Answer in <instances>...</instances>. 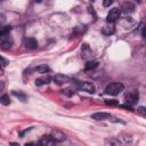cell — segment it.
I'll list each match as a JSON object with an SVG mask.
<instances>
[{"label": "cell", "instance_id": "cell-20", "mask_svg": "<svg viewBox=\"0 0 146 146\" xmlns=\"http://www.w3.org/2000/svg\"><path fill=\"white\" fill-rule=\"evenodd\" d=\"M0 102H1L2 105H9V104H10V98H9L8 95H2Z\"/></svg>", "mask_w": 146, "mask_h": 146}, {"label": "cell", "instance_id": "cell-2", "mask_svg": "<svg viewBox=\"0 0 146 146\" xmlns=\"http://www.w3.org/2000/svg\"><path fill=\"white\" fill-rule=\"evenodd\" d=\"M74 83H75V86H76L79 89H81V90H83V91H87V92H89V94L95 92V86H94L92 82H88V81H76V80H74Z\"/></svg>", "mask_w": 146, "mask_h": 146}, {"label": "cell", "instance_id": "cell-14", "mask_svg": "<svg viewBox=\"0 0 146 146\" xmlns=\"http://www.w3.org/2000/svg\"><path fill=\"white\" fill-rule=\"evenodd\" d=\"M50 78L47 75V76H42V78H39L35 80V84L36 86H44V84H48L50 82Z\"/></svg>", "mask_w": 146, "mask_h": 146}, {"label": "cell", "instance_id": "cell-6", "mask_svg": "<svg viewBox=\"0 0 146 146\" xmlns=\"http://www.w3.org/2000/svg\"><path fill=\"white\" fill-rule=\"evenodd\" d=\"M112 115L107 112H96L94 114H91V119L96 120V121H103V120H111Z\"/></svg>", "mask_w": 146, "mask_h": 146}, {"label": "cell", "instance_id": "cell-1", "mask_svg": "<svg viewBox=\"0 0 146 146\" xmlns=\"http://www.w3.org/2000/svg\"><path fill=\"white\" fill-rule=\"evenodd\" d=\"M123 88H124V86L121 82H112V83L106 86L105 92L108 95H112V96H116L121 91H123Z\"/></svg>", "mask_w": 146, "mask_h": 146}, {"label": "cell", "instance_id": "cell-12", "mask_svg": "<svg viewBox=\"0 0 146 146\" xmlns=\"http://www.w3.org/2000/svg\"><path fill=\"white\" fill-rule=\"evenodd\" d=\"M102 32H103V34L108 35V36H110V35H112V34H114V33H115V26H114V24L107 23L106 25H104V26H103Z\"/></svg>", "mask_w": 146, "mask_h": 146}, {"label": "cell", "instance_id": "cell-27", "mask_svg": "<svg viewBox=\"0 0 146 146\" xmlns=\"http://www.w3.org/2000/svg\"><path fill=\"white\" fill-rule=\"evenodd\" d=\"M145 112H146V108H145Z\"/></svg>", "mask_w": 146, "mask_h": 146}, {"label": "cell", "instance_id": "cell-10", "mask_svg": "<svg viewBox=\"0 0 146 146\" xmlns=\"http://www.w3.org/2000/svg\"><path fill=\"white\" fill-rule=\"evenodd\" d=\"M52 80L56 82V83H58V84H63V83H67V82H70L71 81V78L70 76H67V75H64V74H56L54 78H52Z\"/></svg>", "mask_w": 146, "mask_h": 146}, {"label": "cell", "instance_id": "cell-24", "mask_svg": "<svg viewBox=\"0 0 146 146\" xmlns=\"http://www.w3.org/2000/svg\"><path fill=\"white\" fill-rule=\"evenodd\" d=\"M1 60H2V67H5V66L7 65V60H6L3 57H1Z\"/></svg>", "mask_w": 146, "mask_h": 146}, {"label": "cell", "instance_id": "cell-16", "mask_svg": "<svg viewBox=\"0 0 146 146\" xmlns=\"http://www.w3.org/2000/svg\"><path fill=\"white\" fill-rule=\"evenodd\" d=\"M97 66H98V62H96V60H88V62L86 63V65H84V70H87V71L94 70V68L97 67Z\"/></svg>", "mask_w": 146, "mask_h": 146}, {"label": "cell", "instance_id": "cell-19", "mask_svg": "<svg viewBox=\"0 0 146 146\" xmlns=\"http://www.w3.org/2000/svg\"><path fill=\"white\" fill-rule=\"evenodd\" d=\"M10 30H11V26H9V25H7V26H3V27H1V30H0V35H1V36L8 35V33L10 32Z\"/></svg>", "mask_w": 146, "mask_h": 146}, {"label": "cell", "instance_id": "cell-21", "mask_svg": "<svg viewBox=\"0 0 146 146\" xmlns=\"http://www.w3.org/2000/svg\"><path fill=\"white\" fill-rule=\"evenodd\" d=\"M105 103H106L107 105H117V102L114 100V99H113V100H106Z\"/></svg>", "mask_w": 146, "mask_h": 146}, {"label": "cell", "instance_id": "cell-18", "mask_svg": "<svg viewBox=\"0 0 146 146\" xmlns=\"http://www.w3.org/2000/svg\"><path fill=\"white\" fill-rule=\"evenodd\" d=\"M13 95H14V96H16V97H18L22 102H26V95H25V94H23L22 91H18V92H17L16 90H14V91H13Z\"/></svg>", "mask_w": 146, "mask_h": 146}, {"label": "cell", "instance_id": "cell-7", "mask_svg": "<svg viewBox=\"0 0 146 146\" xmlns=\"http://www.w3.org/2000/svg\"><path fill=\"white\" fill-rule=\"evenodd\" d=\"M81 57L83 58V59H87V60H89L91 57H92V50L90 49V47L88 46V44H82V47H81Z\"/></svg>", "mask_w": 146, "mask_h": 146}, {"label": "cell", "instance_id": "cell-26", "mask_svg": "<svg viewBox=\"0 0 146 146\" xmlns=\"http://www.w3.org/2000/svg\"><path fill=\"white\" fill-rule=\"evenodd\" d=\"M11 146H19V145H17V144H15V143H11Z\"/></svg>", "mask_w": 146, "mask_h": 146}, {"label": "cell", "instance_id": "cell-8", "mask_svg": "<svg viewBox=\"0 0 146 146\" xmlns=\"http://www.w3.org/2000/svg\"><path fill=\"white\" fill-rule=\"evenodd\" d=\"M0 44H1V49H2V50H8V49H10L11 46H13V40H11L8 35L1 36Z\"/></svg>", "mask_w": 146, "mask_h": 146}, {"label": "cell", "instance_id": "cell-23", "mask_svg": "<svg viewBox=\"0 0 146 146\" xmlns=\"http://www.w3.org/2000/svg\"><path fill=\"white\" fill-rule=\"evenodd\" d=\"M141 35H143V38H144V39H146V25L143 27V32H141Z\"/></svg>", "mask_w": 146, "mask_h": 146}, {"label": "cell", "instance_id": "cell-3", "mask_svg": "<svg viewBox=\"0 0 146 146\" xmlns=\"http://www.w3.org/2000/svg\"><path fill=\"white\" fill-rule=\"evenodd\" d=\"M120 15H121V9H119V8H112V9L108 11L107 16H106L107 23L113 24L115 21H117V19L120 18Z\"/></svg>", "mask_w": 146, "mask_h": 146}, {"label": "cell", "instance_id": "cell-25", "mask_svg": "<svg viewBox=\"0 0 146 146\" xmlns=\"http://www.w3.org/2000/svg\"><path fill=\"white\" fill-rule=\"evenodd\" d=\"M25 146H33V144H32V143H29V144L26 143V144H25Z\"/></svg>", "mask_w": 146, "mask_h": 146}, {"label": "cell", "instance_id": "cell-11", "mask_svg": "<svg viewBox=\"0 0 146 146\" xmlns=\"http://www.w3.org/2000/svg\"><path fill=\"white\" fill-rule=\"evenodd\" d=\"M121 11L125 13V14H131L135 11V5L130 1H127V2H123L122 6H121Z\"/></svg>", "mask_w": 146, "mask_h": 146}, {"label": "cell", "instance_id": "cell-17", "mask_svg": "<svg viewBox=\"0 0 146 146\" xmlns=\"http://www.w3.org/2000/svg\"><path fill=\"white\" fill-rule=\"evenodd\" d=\"M34 71H35V72H39V73H47V72H49V67H48L46 64H42V65L36 66V67L34 68Z\"/></svg>", "mask_w": 146, "mask_h": 146}, {"label": "cell", "instance_id": "cell-22", "mask_svg": "<svg viewBox=\"0 0 146 146\" xmlns=\"http://www.w3.org/2000/svg\"><path fill=\"white\" fill-rule=\"evenodd\" d=\"M112 3H113V1H111V0H107V1H104V3H103V5H104L105 7H107V6H111Z\"/></svg>", "mask_w": 146, "mask_h": 146}, {"label": "cell", "instance_id": "cell-9", "mask_svg": "<svg viewBox=\"0 0 146 146\" xmlns=\"http://www.w3.org/2000/svg\"><path fill=\"white\" fill-rule=\"evenodd\" d=\"M24 46H25V48H27L30 50H34L38 48V41L33 38H27L24 40Z\"/></svg>", "mask_w": 146, "mask_h": 146}, {"label": "cell", "instance_id": "cell-4", "mask_svg": "<svg viewBox=\"0 0 146 146\" xmlns=\"http://www.w3.org/2000/svg\"><path fill=\"white\" fill-rule=\"evenodd\" d=\"M38 145L39 146H56L57 145V140L51 135H47V136H43L39 140Z\"/></svg>", "mask_w": 146, "mask_h": 146}, {"label": "cell", "instance_id": "cell-15", "mask_svg": "<svg viewBox=\"0 0 146 146\" xmlns=\"http://www.w3.org/2000/svg\"><path fill=\"white\" fill-rule=\"evenodd\" d=\"M51 136H52L57 141H63V140L65 139V135L62 133V132L58 131V130H54L52 133H51Z\"/></svg>", "mask_w": 146, "mask_h": 146}, {"label": "cell", "instance_id": "cell-13", "mask_svg": "<svg viewBox=\"0 0 146 146\" xmlns=\"http://www.w3.org/2000/svg\"><path fill=\"white\" fill-rule=\"evenodd\" d=\"M105 144L108 146H121L122 145V143L119 140V138H115V137H110V138L105 139Z\"/></svg>", "mask_w": 146, "mask_h": 146}, {"label": "cell", "instance_id": "cell-5", "mask_svg": "<svg viewBox=\"0 0 146 146\" xmlns=\"http://www.w3.org/2000/svg\"><path fill=\"white\" fill-rule=\"evenodd\" d=\"M138 99H139V95H138V91H136V90H132V91H129L128 94H125V102L129 105L137 104Z\"/></svg>", "mask_w": 146, "mask_h": 146}]
</instances>
